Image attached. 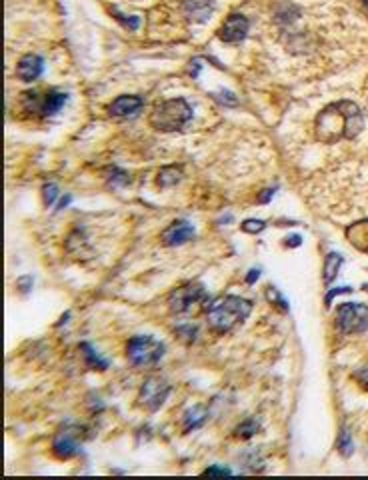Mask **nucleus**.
I'll list each match as a JSON object with an SVG mask.
<instances>
[{"mask_svg": "<svg viewBox=\"0 0 368 480\" xmlns=\"http://www.w3.org/2000/svg\"><path fill=\"white\" fill-rule=\"evenodd\" d=\"M164 356V346L153 336H135L126 345V358L136 368L155 366Z\"/></svg>", "mask_w": 368, "mask_h": 480, "instance_id": "obj_4", "label": "nucleus"}, {"mask_svg": "<svg viewBox=\"0 0 368 480\" xmlns=\"http://www.w3.org/2000/svg\"><path fill=\"white\" fill-rule=\"evenodd\" d=\"M340 452L345 454V457H350L352 454V441H350V434L345 430L342 434H340Z\"/></svg>", "mask_w": 368, "mask_h": 480, "instance_id": "obj_24", "label": "nucleus"}, {"mask_svg": "<svg viewBox=\"0 0 368 480\" xmlns=\"http://www.w3.org/2000/svg\"><path fill=\"white\" fill-rule=\"evenodd\" d=\"M64 102H66V95H62V93H50V95H46L42 98L39 111L44 116L57 115L60 108L64 106Z\"/></svg>", "mask_w": 368, "mask_h": 480, "instance_id": "obj_15", "label": "nucleus"}, {"mask_svg": "<svg viewBox=\"0 0 368 480\" xmlns=\"http://www.w3.org/2000/svg\"><path fill=\"white\" fill-rule=\"evenodd\" d=\"M206 477H233L231 470H224V468H218V466H213V468H206L204 470Z\"/></svg>", "mask_w": 368, "mask_h": 480, "instance_id": "obj_26", "label": "nucleus"}, {"mask_svg": "<svg viewBox=\"0 0 368 480\" xmlns=\"http://www.w3.org/2000/svg\"><path fill=\"white\" fill-rule=\"evenodd\" d=\"M267 298L271 300L274 307L282 308L284 312L289 310V305H287V300H284V298H282V296H280V294H278V292H276L274 288H269V292H267Z\"/></svg>", "mask_w": 368, "mask_h": 480, "instance_id": "obj_23", "label": "nucleus"}, {"mask_svg": "<svg viewBox=\"0 0 368 480\" xmlns=\"http://www.w3.org/2000/svg\"><path fill=\"white\" fill-rule=\"evenodd\" d=\"M258 276H260V272H258V270H251V274L246 276V282H249V285H254V282L258 280Z\"/></svg>", "mask_w": 368, "mask_h": 480, "instance_id": "obj_30", "label": "nucleus"}, {"mask_svg": "<svg viewBox=\"0 0 368 480\" xmlns=\"http://www.w3.org/2000/svg\"><path fill=\"white\" fill-rule=\"evenodd\" d=\"M336 330L340 334H356V332H365L368 328V307L365 305H354L347 303L336 310V318H334Z\"/></svg>", "mask_w": 368, "mask_h": 480, "instance_id": "obj_5", "label": "nucleus"}, {"mask_svg": "<svg viewBox=\"0 0 368 480\" xmlns=\"http://www.w3.org/2000/svg\"><path fill=\"white\" fill-rule=\"evenodd\" d=\"M44 70V64H42V58L37 57V55H26L19 62L17 66V77L24 82H30L35 78H39Z\"/></svg>", "mask_w": 368, "mask_h": 480, "instance_id": "obj_12", "label": "nucleus"}, {"mask_svg": "<svg viewBox=\"0 0 368 480\" xmlns=\"http://www.w3.org/2000/svg\"><path fill=\"white\" fill-rule=\"evenodd\" d=\"M42 194H44V204H46V207H50V204L59 198V186H57V184H52V182H48V184H44Z\"/></svg>", "mask_w": 368, "mask_h": 480, "instance_id": "obj_21", "label": "nucleus"}, {"mask_svg": "<svg viewBox=\"0 0 368 480\" xmlns=\"http://www.w3.org/2000/svg\"><path fill=\"white\" fill-rule=\"evenodd\" d=\"M347 238L354 249L368 252V220H358L347 229Z\"/></svg>", "mask_w": 368, "mask_h": 480, "instance_id": "obj_13", "label": "nucleus"}, {"mask_svg": "<svg viewBox=\"0 0 368 480\" xmlns=\"http://www.w3.org/2000/svg\"><path fill=\"white\" fill-rule=\"evenodd\" d=\"M193 118V108L184 98H173L158 104L151 115V124L160 133L180 131Z\"/></svg>", "mask_w": 368, "mask_h": 480, "instance_id": "obj_3", "label": "nucleus"}, {"mask_svg": "<svg viewBox=\"0 0 368 480\" xmlns=\"http://www.w3.org/2000/svg\"><path fill=\"white\" fill-rule=\"evenodd\" d=\"M242 231L249 232V234H258L260 231H264V222L258 218H249L242 222Z\"/></svg>", "mask_w": 368, "mask_h": 480, "instance_id": "obj_22", "label": "nucleus"}, {"mask_svg": "<svg viewBox=\"0 0 368 480\" xmlns=\"http://www.w3.org/2000/svg\"><path fill=\"white\" fill-rule=\"evenodd\" d=\"M176 334L180 336V340H184V338H186V343H194V338H196V328L194 327L178 328V330H176Z\"/></svg>", "mask_w": 368, "mask_h": 480, "instance_id": "obj_25", "label": "nucleus"}, {"mask_svg": "<svg viewBox=\"0 0 368 480\" xmlns=\"http://www.w3.org/2000/svg\"><path fill=\"white\" fill-rule=\"evenodd\" d=\"M80 441H82V436L78 434L77 428L62 430L59 436L55 439V444H52L57 457H60V459H70V457L78 454V450H80Z\"/></svg>", "mask_w": 368, "mask_h": 480, "instance_id": "obj_9", "label": "nucleus"}, {"mask_svg": "<svg viewBox=\"0 0 368 480\" xmlns=\"http://www.w3.org/2000/svg\"><path fill=\"white\" fill-rule=\"evenodd\" d=\"M350 290H352V288H349V287L334 288L332 292H329V294H327V305H330V303H332V298H334L336 294H342V292H350Z\"/></svg>", "mask_w": 368, "mask_h": 480, "instance_id": "obj_28", "label": "nucleus"}, {"mask_svg": "<svg viewBox=\"0 0 368 480\" xmlns=\"http://www.w3.org/2000/svg\"><path fill=\"white\" fill-rule=\"evenodd\" d=\"M249 35V20L242 15H231L218 30V39L222 42H242Z\"/></svg>", "mask_w": 368, "mask_h": 480, "instance_id": "obj_8", "label": "nucleus"}, {"mask_svg": "<svg viewBox=\"0 0 368 480\" xmlns=\"http://www.w3.org/2000/svg\"><path fill=\"white\" fill-rule=\"evenodd\" d=\"M70 202V196H64L62 200H60V204H59V209H62V207H66Z\"/></svg>", "mask_w": 368, "mask_h": 480, "instance_id": "obj_32", "label": "nucleus"}, {"mask_svg": "<svg viewBox=\"0 0 368 480\" xmlns=\"http://www.w3.org/2000/svg\"><path fill=\"white\" fill-rule=\"evenodd\" d=\"M252 305L240 296H222L214 300L206 310L209 327L216 332H229L238 323H242L251 314Z\"/></svg>", "mask_w": 368, "mask_h": 480, "instance_id": "obj_2", "label": "nucleus"}, {"mask_svg": "<svg viewBox=\"0 0 368 480\" xmlns=\"http://www.w3.org/2000/svg\"><path fill=\"white\" fill-rule=\"evenodd\" d=\"M180 178H182V169H178V166H168V169L160 171L158 178H156V182H158V186H160V189H166V186H173V184H176Z\"/></svg>", "mask_w": 368, "mask_h": 480, "instance_id": "obj_17", "label": "nucleus"}, {"mask_svg": "<svg viewBox=\"0 0 368 480\" xmlns=\"http://www.w3.org/2000/svg\"><path fill=\"white\" fill-rule=\"evenodd\" d=\"M354 378H356V381H360V383L365 384V388H368V368H362V370H358V372L354 374Z\"/></svg>", "mask_w": 368, "mask_h": 480, "instance_id": "obj_27", "label": "nucleus"}, {"mask_svg": "<svg viewBox=\"0 0 368 480\" xmlns=\"http://www.w3.org/2000/svg\"><path fill=\"white\" fill-rule=\"evenodd\" d=\"M298 244H300V236H291L287 242V247H298Z\"/></svg>", "mask_w": 368, "mask_h": 480, "instance_id": "obj_31", "label": "nucleus"}, {"mask_svg": "<svg viewBox=\"0 0 368 480\" xmlns=\"http://www.w3.org/2000/svg\"><path fill=\"white\" fill-rule=\"evenodd\" d=\"M204 298H206V294H204L202 285H198V282H188V285H184V287L176 288L175 292L171 294V298H168V305H171V310H173V312H184V310L191 308V305L202 303Z\"/></svg>", "mask_w": 368, "mask_h": 480, "instance_id": "obj_7", "label": "nucleus"}, {"mask_svg": "<svg viewBox=\"0 0 368 480\" xmlns=\"http://www.w3.org/2000/svg\"><path fill=\"white\" fill-rule=\"evenodd\" d=\"M206 408L204 406H194V408H191L186 414H184V428L186 430H193V428H196V426H200V424L206 421Z\"/></svg>", "mask_w": 368, "mask_h": 480, "instance_id": "obj_16", "label": "nucleus"}, {"mask_svg": "<svg viewBox=\"0 0 368 480\" xmlns=\"http://www.w3.org/2000/svg\"><path fill=\"white\" fill-rule=\"evenodd\" d=\"M256 430H258V424H256V421H244V423L236 428V439H251Z\"/></svg>", "mask_w": 368, "mask_h": 480, "instance_id": "obj_20", "label": "nucleus"}, {"mask_svg": "<svg viewBox=\"0 0 368 480\" xmlns=\"http://www.w3.org/2000/svg\"><path fill=\"white\" fill-rule=\"evenodd\" d=\"M80 350H82V354H84V361L88 363V366L90 368H97V370H106L108 368V361H104V358H100L97 352H95V348L90 345H80Z\"/></svg>", "mask_w": 368, "mask_h": 480, "instance_id": "obj_18", "label": "nucleus"}, {"mask_svg": "<svg viewBox=\"0 0 368 480\" xmlns=\"http://www.w3.org/2000/svg\"><path fill=\"white\" fill-rule=\"evenodd\" d=\"M340 265H342V256H340V254L332 252V254L327 256V267H325V282H327V285L336 278V272L340 269Z\"/></svg>", "mask_w": 368, "mask_h": 480, "instance_id": "obj_19", "label": "nucleus"}, {"mask_svg": "<svg viewBox=\"0 0 368 480\" xmlns=\"http://www.w3.org/2000/svg\"><path fill=\"white\" fill-rule=\"evenodd\" d=\"M184 6L193 20H206L213 12L211 0H184Z\"/></svg>", "mask_w": 368, "mask_h": 480, "instance_id": "obj_14", "label": "nucleus"}, {"mask_svg": "<svg viewBox=\"0 0 368 480\" xmlns=\"http://www.w3.org/2000/svg\"><path fill=\"white\" fill-rule=\"evenodd\" d=\"M272 194H274V189H269V191H264V194H260V198H258V202H269L272 198Z\"/></svg>", "mask_w": 368, "mask_h": 480, "instance_id": "obj_29", "label": "nucleus"}, {"mask_svg": "<svg viewBox=\"0 0 368 480\" xmlns=\"http://www.w3.org/2000/svg\"><path fill=\"white\" fill-rule=\"evenodd\" d=\"M168 392H171V384L160 376H153L142 384L140 394H138V404L144 406L146 410H158L166 401Z\"/></svg>", "mask_w": 368, "mask_h": 480, "instance_id": "obj_6", "label": "nucleus"}, {"mask_svg": "<svg viewBox=\"0 0 368 480\" xmlns=\"http://www.w3.org/2000/svg\"><path fill=\"white\" fill-rule=\"evenodd\" d=\"M362 2H365V6H367V8H368V0H362Z\"/></svg>", "mask_w": 368, "mask_h": 480, "instance_id": "obj_33", "label": "nucleus"}, {"mask_svg": "<svg viewBox=\"0 0 368 480\" xmlns=\"http://www.w3.org/2000/svg\"><path fill=\"white\" fill-rule=\"evenodd\" d=\"M140 108H142V98H140V96H118L117 100H113V102L108 104V115L124 118V116L136 115Z\"/></svg>", "mask_w": 368, "mask_h": 480, "instance_id": "obj_11", "label": "nucleus"}, {"mask_svg": "<svg viewBox=\"0 0 368 480\" xmlns=\"http://www.w3.org/2000/svg\"><path fill=\"white\" fill-rule=\"evenodd\" d=\"M362 131L360 108L350 102H336L325 108L316 118V138L322 142H336L340 138H354Z\"/></svg>", "mask_w": 368, "mask_h": 480, "instance_id": "obj_1", "label": "nucleus"}, {"mask_svg": "<svg viewBox=\"0 0 368 480\" xmlns=\"http://www.w3.org/2000/svg\"><path fill=\"white\" fill-rule=\"evenodd\" d=\"M194 236V227L186 220H176L175 224H171L166 231L160 234V240L166 247H178L184 244L186 240H191Z\"/></svg>", "mask_w": 368, "mask_h": 480, "instance_id": "obj_10", "label": "nucleus"}]
</instances>
